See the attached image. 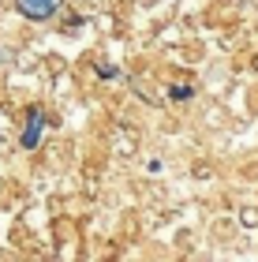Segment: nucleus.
Here are the masks:
<instances>
[{
  "label": "nucleus",
  "instance_id": "f03ea898",
  "mask_svg": "<svg viewBox=\"0 0 258 262\" xmlns=\"http://www.w3.org/2000/svg\"><path fill=\"white\" fill-rule=\"evenodd\" d=\"M38 124H41V113L34 109V113H30V127H27V135H22V142H27V146H34V142H38Z\"/></svg>",
  "mask_w": 258,
  "mask_h": 262
},
{
  "label": "nucleus",
  "instance_id": "f257e3e1",
  "mask_svg": "<svg viewBox=\"0 0 258 262\" xmlns=\"http://www.w3.org/2000/svg\"><path fill=\"white\" fill-rule=\"evenodd\" d=\"M64 0H15V8H19V15H27L34 23H45V19H53L56 11H60Z\"/></svg>",
  "mask_w": 258,
  "mask_h": 262
},
{
  "label": "nucleus",
  "instance_id": "20e7f679",
  "mask_svg": "<svg viewBox=\"0 0 258 262\" xmlns=\"http://www.w3.org/2000/svg\"><path fill=\"white\" fill-rule=\"evenodd\" d=\"M11 64V49H8V45H0V68H8Z\"/></svg>",
  "mask_w": 258,
  "mask_h": 262
},
{
  "label": "nucleus",
  "instance_id": "7ed1b4c3",
  "mask_svg": "<svg viewBox=\"0 0 258 262\" xmlns=\"http://www.w3.org/2000/svg\"><path fill=\"white\" fill-rule=\"evenodd\" d=\"M240 217H243V225H258V210H243Z\"/></svg>",
  "mask_w": 258,
  "mask_h": 262
}]
</instances>
